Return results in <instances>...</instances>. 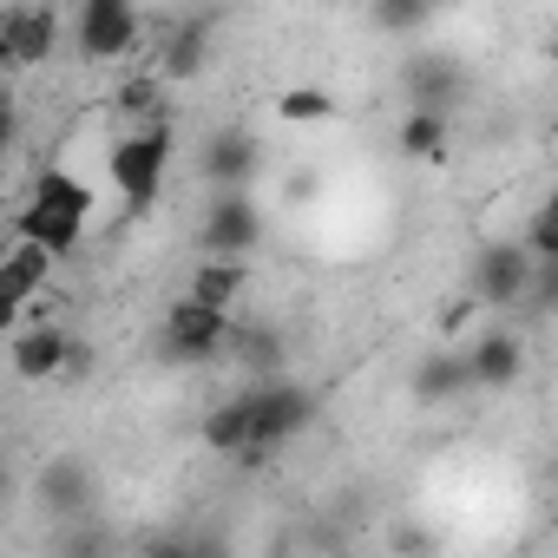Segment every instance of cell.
<instances>
[{"instance_id":"obj_24","label":"cell","mask_w":558,"mask_h":558,"mask_svg":"<svg viewBox=\"0 0 558 558\" xmlns=\"http://www.w3.org/2000/svg\"><path fill=\"white\" fill-rule=\"evenodd\" d=\"M388 545H395V558H434V551H440V538H434V532H427L421 519L395 525V532H388Z\"/></svg>"},{"instance_id":"obj_7","label":"cell","mask_w":558,"mask_h":558,"mask_svg":"<svg viewBox=\"0 0 558 558\" xmlns=\"http://www.w3.org/2000/svg\"><path fill=\"white\" fill-rule=\"evenodd\" d=\"M138 14L125 8V0H86L80 8V21H73V47H80V60H119V53H132L138 47Z\"/></svg>"},{"instance_id":"obj_29","label":"cell","mask_w":558,"mask_h":558,"mask_svg":"<svg viewBox=\"0 0 558 558\" xmlns=\"http://www.w3.org/2000/svg\"><path fill=\"white\" fill-rule=\"evenodd\" d=\"M0 73H14V47H8V34H0Z\"/></svg>"},{"instance_id":"obj_9","label":"cell","mask_w":558,"mask_h":558,"mask_svg":"<svg viewBox=\"0 0 558 558\" xmlns=\"http://www.w3.org/2000/svg\"><path fill=\"white\" fill-rule=\"evenodd\" d=\"M401 86H408L414 112L447 119V112H453V99H460V86H466V73H460V60H453V53H414V60L401 66Z\"/></svg>"},{"instance_id":"obj_2","label":"cell","mask_w":558,"mask_h":558,"mask_svg":"<svg viewBox=\"0 0 558 558\" xmlns=\"http://www.w3.org/2000/svg\"><path fill=\"white\" fill-rule=\"evenodd\" d=\"M230 408H236V421H243V453H236V460H263V453H276L283 440H296V434L316 421V395H310L303 381H290V375H276V381H243V388L230 395Z\"/></svg>"},{"instance_id":"obj_8","label":"cell","mask_w":558,"mask_h":558,"mask_svg":"<svg viewBox=\"0 0 558 558\" xmlns=\"http://www.w3.org/2000/svg\"><path fill=\"white\" fill-rule=\"evenodd\" d=\"M34 493H40L47 519H60V525H80V519L93 512V493H99V480H93V466H86V460H47V466L34 473Z\"/></svg>"},{"instance_id":"obj_20","label":"cell","mask_w":558,"mask_h":558,"mask_svg":"<svg viewBox=\"0 0 558 558\" xmlns=\"http://www.w3.org/2000/svg\"><path fill=\"white\" fill-rule=\"evenodd\" d=\"M145 558H230V545L217 532H158Z\"/></svg>"},{"instance_id":"obj_3","label":"cell","mask_w":558,"mask_h":558,"mask_svg":"<svg viewBox=\"0 0 558 558\" xmlns=\"http://www.w3.org/2000/svg\"><path fill=\"white\" fill-rule=\"evenodd\" d=\"M171 151H178V138H171L165 119H158V125H132V132L106 151V171H112L125 210H151V204H158L165 171H171Z\"/></svg>"},{"instance_id":"obj_4","label":"cell","mask_w":558,"mask_h":558,"mask_svg":"<svg viewBox=\"0 0 558 558\" xmlns=\"http://www.w3.org/2000/svg\"><path fill=\"white\" fill-rule=\"evenodd\" d=\"M230 323H236V316H217V310H204V303L178 296V303L165 310L158 355H165V362H217V355H223V336H230Z\"/></svg>"},{"instance_id":"obj_23","label":"cell","mask_w":558,"mask_h":558,"mask_svg":"<svg viewBox=\"0 0 558 558\" xmlns=\"http://www.w3.org/2000/svg\"><path fill=\"white\" fill-rule=\"evenodd\" d=\"M119 112H132L138 125H158V86L151 80H125L119 86Z\"/></svg>"},{"instance_id":"obj_14","label":"cell","mask_w":558,"mask_h":558,"mask_svg":"<svg viewBox=\"0 0 558 558\" xmlns=\"http://www.w3.org/2000/svg\"><path fill=\"white\" fill-rule=\"evenodd\" d=\"M223 355L236 368H250V381H276V368H283V336L263 329V323H250V316H236L230 336H223Z\"/></svg>"},{"instance_id":"obj_28","label":"cell","mask_w":558,"mask_h":558,"mask_svg":"<svg viewBox=\"0 0 558 558\" xmlns=\"http://www.w3.org/2000/svg\"><path fill=\"white\" fill-rule=\"evenodd\" d=\"M21 316H27V310H21L14 296H0V336H21Z\"/></svg>"},{"instance_id":"obj_17","label":"cell","mask_w":558,"mask_h":558,"mask_svg":"<svg viewBox=\"0 0 558 558\" xmlns=\"http://www.w3.org/2000/svg\"><path fill=\"white\" fill-rule=\"evenodd\" d=\"M447 151H453V119H434V112H408L401 119V158L440 165Z\"/></svg>"},{"instance_id":"obj_18","label":"cell","mask_w":558,"mask_h":558,"mask_svg":"<svg viewBox=\"0 0 558 558\" xmlns=\"http://www.w3.org/2000/svg\"><path fill=\"white\" fill-rule=\"evenodd\" d=\"M473 381H466V355H427L421 368H414V401H453V395H466Z\"/></svg>"},{"instance_id":"obj_5","label":"cell","mask_w":558,"mask_h":558,"mask_svg":"<svg viewBox=\"0 0 558 558\" xmlns=\"http://www.w3.org/2000/svg\"><path fill=\"white\" fill-rule=\"evenodd\" d=\"M263 243V210L250 191H217V204L204 210V256L210 263H243Z\"/></svg>"},{"instance_id":"obj_1","label":"cell","mask_w":558,"mask_h":558,"mask_svg":"<svg viewBox=\"0 0 558 558\" xmlns=\"http://www.w3.org/2000/svg\"><path fill=\"white\" fill-rule=\"evenodd\" d=\"M86 223H93V184L53 165V171L34 178V191H27V204L14 217V243H34L47 256H66L86 236Z\"/></svg>"},{"instance_id":"obj_21","label":"cell","mask_w":558,"mask_h":558,"mask_svg":"<svg viewBox=\"0 0 558 558\" xmlns=\"http://www.w3.org/2000/svg\"><path fill=\"white\" fill-rule=\"evenodd\" d=\"M276 112H283L290 125H323V119H336V99L323 86H290L283 99H276Z\"/></svg>"},{"instance_id":"obj_30","label":"cell","mask_w":558,"mask_h":558,"mask_svg":"<svg viewBox=\"0 0 558 558\" xmlns=\"http://www.w3.org/2000/svg\"><path fill=\"white\" fill-rule=\"evenodd\" d=\"M8 486H14V480H8V460H0V499H8Z\"/></svg>"},{"instance_id":"obj_27","label":"cell","mask_w":558,"mask_h":558,"mask_svg":"<svg viewBox=\"0 0 558 558\" xmlns=\"http://www.w3.org/2000/svg\"><path fill=\"white\" fill-rule=\"evenodd\" d=\"M14 138H21V106H14V93H0V158H8Z\"/></svg>"},{"instance_id":"obj_22","label":"cell","mask_w":558,"mask_h":558,"mask_svg":"<svg viewBox=\"0 0 558 558\" xmlns=\"http://www.w3.org/2000/svg\"><path fill=\"white\" fill-rule=\"evenodd\" d=\"M525 263L538 269V263H558V204H538L532 210V230H525Z\"/></svg>"},{"instance_id":"obj_15","label":"cell","mask_w":558,"mask_h":558,"mask_svg":"<svg viewBox=\"0 0 558 558\" xmlns=\"http://www.w3.org/2000/svg\"><path fill=\"white\" fill-rule=\"evenodd\" d=\"M243 283H250V263H197L184 296H191V303H204V310H217V316H236Z\"/></svg>"},{"instance_id":"obj_13","label":"cell","mask_w":558,"mask_h":558,"mask_svg":"<svg viewBox=\"0 0 558 558\" xmlns=\"http://www.w3.org/2000/svg\"><path fill=\"white\" fill-rule=\"evenodd\" d=\"M0 34L14 47V66H40L60 47V14L53 8H8L0 14Z\"/></svg>"},{"instance_id":"obj_16","label":"cell","mask_w":558,"mask_h":558,"mask_svg":"<svg viewBox=\"0 0 558 558\" xmlns=\"http://www.w3.org/2000/svg\"><path fill=\"white\" fill-rule=\"evenodd\" d=\"M47 276H53V256L34 250V243H14L8 256H0V296H14L21 310L47 290Z\"/></svg>"},{"instance_id":"obj_6","label":"cell","mask_w":558,"mask_h":558,"mask_svg":"<svg viewBox=\"0 0 558 558\" xmlns=\"http://www.w3.org/2000/svg\"><path fill=\"white\" fill-rule=\"evenodd\" d=\"M532 296V263L519 243H486L480 263H473V303L486 310H525Z\"/></svg>"},{"instance_id":"obj_10","label":"cell","mask_w":558,"mask_h":558,"mask_svg":"<svg viewBox=\"0 0 558 558\" xmlns=\"http://www.w3.org/2000/svg\"><path fill=\"white\" fill-rule=\"evenodd\" d=\"M256 171H263V145H256V132L230 125V132H217V138L204 145V178H210L217 191H250Z\"/></svg>"},{"instance_id":"obj_11","label":"cell","mask_w":558,"mask_h":558,"mask_svg":"<svg viewBox=\"0 0 558 558\" xmlns=\"http://www.w3.org/2000/svg\"><path fill=\"white\" fill-rule=\"evenodd\" d=\"M66 362H73V336L66 329L21 323V336H14V375L21 381H53V375H66Z\"/></svg>"},{"instance_id":"obj_26","label":"cell","mask_w":558,"mask_h":558,"mask_svg":"<svg viewBox=\"0 0 558 558\" xmlns=\"http://www.w3.org/2000/svg\"><path fill=\"white\" fill-rule=\"evenodd\" d=\"M60 558H106V532H99V525H73Z\"/></svg>"},{"instance_id":"obj_25","label":"cell","mask_w":558,"mask_h":558,"mask_svg":"<svg viewBox=\"0 0 558 558\" xmlns=\"http://www.w3.org/2000/svg\"><path fill=\"white\" fill-rule=\"evenodd\" d=\"M434 14L427 8H414V0H388V8H375V27H388V34H414V27H427Z\"/></svg>"},{"instance_id":"obj_12","label":"cell","mask_w":558,"mask_h":558,"mask_svg":"<svg viewBox=\"0 0 558 558\" xmlns=\"http://www.w3.org/2000/svg\"><path fill=\"white\" fill-rule=\"evenodd\" d=\"M525 375V336L519 329H486L466 355V381L473 388H512Z\"/></svg>"},{"instance_id":"obj_19","label":"cell","mask_w":558,"mask_h":558,"mask_svg":"<svg viewBox=\"0 0 558 558\" xmlns=\"http://www.w3.org/2000/svg\"><path fill=\"white\" fill-rule=\"evenodd\" d=\"M204 40H210V21H184L178 34H171V47H165V80H191V73H204Z\"/></svg>"}]
</instances>
